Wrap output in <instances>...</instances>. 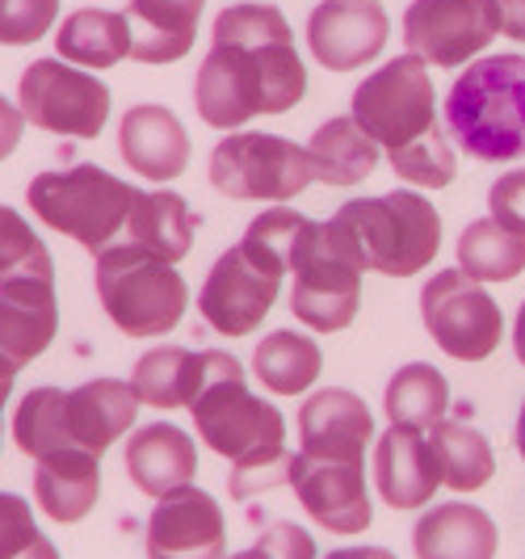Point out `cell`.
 I'll list each match as a JSON object with an SVG mask.
<instances>
[{
    "mask_svg": "<svg viewBox=\"0 0 525 559\" xmlns=\"http://www.w3.org/2000/svg\"><path fill=\"white\" fill-rule=\"evenodd\" d=\"M303 93L307 68L282 9L261 0L227 4L215 17L211 51L194 81L202 122L215 131H240L256 114L295 110Z\"/></svg>",
    "mask_w": 525,
    "mask_h": 559,
    "instance_id": "1",
    "label": "cell"
},
{
    "mask_svg": "<svg viewBox=\"0 0 525 559\" xmlns=\"http://www.w3.org/2000/svg\"><path fill=\"white\" fill-rule=\"evenodd\" d=\"M324 236L361 274L413 278L442 249V215L416 190H391L345 202L332 219H324Z\"/></svg>",
    "mask_w": 525,
    "mask_h": 559,
    "instance_id": "2",
    "label": "cell"
},
{
    "mask_svg": "<svg viewBox=\"0 0 525 559\" xmlns=\"http://www.w3.org/2000/svg\"><path fill=\"white\" fill-rule=\"evenodd\" d=\"M442 114L450 140L475 160L504 165L525 156V56L470 59Z\"/></svg>",
    "mask_w": 525,
    "mask_h": 559,
    "instance_id": "3",
    "label": "cell"
},
{
    "mask_svg": "<svg viewBox=\"0 0 525 559\" xmlns=\"http://www.w3.org/2000/svg\"><path fill=\"white\" fill-rule=\"evenodd\" d=\"M139 190L131 181H118L102 165L47 168L29 181V211L59 236L76 240L81 249H110L114 236L131 224Z\"/></svg>",
    "mask_w": 525,
    "mask_h": 559,
    "instance_id": "4",
    "label": "cell"
},
{
    "mask_svg": "<svg viewBox=\"0 0 525 559\" xmlns=\"http://www.w3.org/2000/svg\"><path fill=\"white\" fill-rule=\"evenodd\" d=\"M93 282H97V299L114 320V329L139 341L172 333L190 304L186 278L177 274V265L143 252L131 240L97 252Z\"/></svg>",
    "mask_w": 525,
    "mask_h": 559,
    "instance_id": "5",
    "label": "cell"
},
{
    "mask_svg": "<svg viewBox=\"0 0 525 559\" xmlns=\"http://www.w3.org/2000/svg\"><path fill=\"white\" fill-rule=\"evenodd\" d=\"M315 181L311 156L299 143L270 131H231L211 152V186L236 202H277L286 206Z\"/></svg>",
    "mask_w": 525,
    "mask_h": 559,
    "instance_id": "6",
    "label": "cell"
},
{
    "mask_svg": "<svg viewBox=\"0 0 525 559\" xmlns=\"http://www.w3.org/2000/svg\"><path fill=\"white\" fill-rule=\"evenodd\" d=\"M349 106H354L349 118L383 152L408 147L425 131L438 127V97H433V81H429V63L408 51L387 59L366 81H358Z\"/></svg>",
    "mask_w": 525,
    "mask_h": 559,
    "instance_id": "7",
    "label": "cell"
},
{
    "mask_svg": "<svg viewBox=\"0 0 525 559\" xmlns=\"http://www.w3.org/2000/svg\"><path fill=\"white\" fill-rule=\"evenodd\" d=\"M17 110L38 131L97 140L110 118V88L93 72L72 68L63 59H34L17 81Z\"/></svg>",
    "mask_w": 525,
    "mask_h": 559,
    "instance_id": "8",
    "label": "cell"
},
{
    "mask_svg": "<svg viewBox=\"0 0 525 559\" xmlns=\"http://www.w3.org/2000/svg\"><path fill=\"white\" fill-rule=\"evenodd\" d=\"M420 316L425 329L438 341L445 358L454 362H484L492 358L504 336V316L484 282L467 278L458 265L442 270L420 290Z\"/></svg>",
    "mask_w": 525,
    "mask_h": 559,
    "instance_id": "9",
    "label": "cell"
},
{
    "mask_svg": "<svg viewBox=\"0 0 525 559\" xmlns=\"http://www.w3.org/2000/svg\"><path fill=\"white\" fill-rule=\"evenodd\" d=\"M198 438L206 442V450H215L219 459L236 463L240 454H249L256 447H277L286 442V420L270 400L249 392L240 362L227 366L223 374H215L198 400L190 404Z\"/></svg>",
    "mask_w": 525,
    "mask_h": 559,
    "instance_id": "10",
    "label": "cell"
},
{
    "mask_svg": "<svg viewBox=\"0 0 525 559\" xmlns=\"http://www.w3.org/2000/svg\"><path fill=\"white\" fill-rule=\"evenodd\" d=\"M497 34V0H413L404 9V47L429 68H463Z\"/></svg>",
    "mask_w": 525,
    "mask_h": 559,
    "instance_id": "11",
    "label": "cell"
},
{
    "mask_svg": "<svg viewBox=\"0 0 525 559\" xmlns=\"http://www.w3.org/2000/svg\"><path fill=\"white\" fill-rule=\"evenodd\" d=\"M290 311L311 333H341L354 324L361 308V270L332 249L324 224L311 227L290 265Z\"/></svg>",
    "mask_w": 525,
    "mask_h": 559,
    "instance_id": "12",
    "label": "cell"
},
{
    "mask_svg": "<svg viewBox=\"0 0 525 559\" xmlns=\"http://www.w3.org/2000/svg\"><path fill=\"white\" fill-rule=\"evenodd\" d=\"M282 278H286L282 270L261 261L240 240V245L223 249V257H215L211 274L198 290V311L219 336H249L277 304Z\"/></svg>",
    "mask_w": 525,
    "mask_h": 559,
    "instance_id": "13",
    "label": "cell"
},
{
    "mask_svg": "<svg viewBox=\"0 0 525 559\" xmlns=\"http://www.w3.org/2000/svg\"><path fill=\"white\" fill-rule=\"evenodd\" d=\"M286 484L295 488V497L307 509V518H315L329 534H361L370 526V518H374L361 463L320 459V454L295 450Z\"/></svg>",
    "mask_w": 525,
    "mask_h": 559,
    "instance_id": "14",
    "label": "cell"
},
{
    "mask_svg": "<svg viewBox=\"0 0 525 559\" xmlns=\"http://www.w3.org/2000/svg\"><path fill=\"white\" fill-rule=\"evenodd\" d=\"M387 29L379 0H320L307 17V47L329 72H358L387 47Z\"/></svg>",
    "mask_w": 525,
    "mask_h": 559,
    "instance_id": "15",
    "label": "cell"
},
{
    "mask_svg": "<svg viewBox=\"0 0 525 559\" xmlns=\"http://www.w3.org/2000/svg\"><path fill=\"white\" fill-rule=\"evenodd\" d=\"M227 522L211 492L186 484L156 501L147 518V556L152 559H223Z\"/></svg>",
    "mask_w": 525,
    "mask_h": 559,
    "instance_id": "16",
    "label": "cell"
},
{
    "mask_svg": "<svg viewBox=\"0 0 525 559\" xmlns=\"http://www.w3.org/2000/svg\"><path fill=\"white\" fill-rule=\"evenodd\" d=\"M59 333L56 278L0 282V379H17Z\"/></svg>",
    "mask_w": 525,
    "mask_h": 559,
    "instance_id": "17",
    "label": "cell"
},
{
    "mask_svg": "<svg viewBox=\"0 0 525 559\" xmlns=\"http://www.w3.org/2000/svg\"><path fill=\"white\" fill-rule=\"evenodd\" d=\"M227 366H236L231 354L223 349H186V345H160V349H147L131 370V388H135L139 404L147 408H190L198 400V392L223 374Z\"/></svg>",
    "mask_w": 525,
    "mask_h": 559,
    "instance_id": "18",
    "label": "cell"
},
{
    "mask_svg": "<svg viewBox=\"0 0 525 559\" xmlns=\"http://www.w3.org/2000/svg\"><path fill=\"white\" fill-rule=\"evenodd\" d=\"M118 152H122L127 168L143 181H177L190 165V135L168 106L143 102L122 114Z\"/></svg>",
    "mask_w": 525,
    "mask_h": 559,
    "instance_id": "19",
    "label": "cell"
},
{
    "mask_svg": "<svg viewBox=\"0 0 525 559\" xmlns=\"http://www.w3.org/2000/svg\"><path fill=\"white\" fill-rule=\"evenodd\" d=\"M374 488L391 509H425L433 501V492L442 488L429 433L413 425H387L379 447H374Z\"/></svg>",
    "mask_w": 525,
    "mask_h": 559,
    "instance_id": "20",
    "label": "cell"
},
{
    "mask_svg": "<svg viewBox=\"0 0 525 559\" xmlns=\"http://www.w3.org/2000/svg\"><path fill=\"white\" fill-rule=\"evenodd\" d=\"M370 438H374L370 404L345 388H320L315 395H307L299 408V450L303 454L361 463Z\"/></svg>",
    "mask_w": 525,
    "mask_h": 559,
    "instance_id": "21",
    "label": "cell"
},
{
    "mask_svg": "<svg viewBox=\"0 0 525 559\" xmlns=\"http://www.w3.org/2000/svg\"><path fill=\"white\" fill-rule=\"evenodd\" d=\"M127 476L143 497L160 501L168 492L194 484L198 476V447L186 429L172 420H152L131 433L127 442Z\"/></svg>",
    "mask_w": 525,
    "mask_h": 559,
    "instance_id": "22",
    "label": "cell"
},
{
    "mask_svg": "<svg viewBox=\"0 0 525 559\" xmlns=\"http://www.w3.org/2000/svg\"><path fill=\"white\" fill-rule=\"evenodd\" d=\"M139 395L131 379H88L81 388H72L63 400V420H68V438L81 450L106 454V450L135 425Z\"/></svg>",
    "mask_w": 525,
    "mask_h": 559,
    "instance_id": "23",
    "label": "cell"
},
{
    "mask_svg": "<svg viewBox=\"0 0 525 559\" xmlns=\"http://www.w3.org/2000/svg\"><path fill=\"white\" fill-rule=\"evenodd\" d=\"M97 497H102V454L76 447L34 463V501L59 526L88 518Z\"/></svg>",
    "mask_w": 525,
    "mask_h": 559,
    "instance_id": "24",
    "label": "cell"
},
{
    "mask_svg": "<svg viewBox=\"0 0 525 559\" xmlns=\"http://www.w3.org/2000/svg\"><path fill=\"white\" fill-rule=\"evenodd\" d=\"M497 522L479 504H433L425 518H416V559H497Z\"/></svg>",
    "mask_w": 525,
    "mask_h": 559,
    "instance_id": "25",
    "label": "cell"
},
{
    "mask_svg": "<svg viewBox=\"0 0 525 559\" xmlns=\"http://www.w3.org/2000/svg\"><path fill=\"white\" fill-rule=\"evenodd\" d=\"M202 9H206V0H131L127 4V17L135 29L131 59L147 63V68L186 59L198 38Z\"/></svg>",
    "mask_w": 525,
    "mask_h": 559,
    "instance_id": "26",
    "label": "cell"
},
{
    "mask_svg": "<svg viewBox=\"0 0 525 559\" xmlns=\"http://www.w3.org/2000/svg\"><path fill=\"white\" fill-rule=\"evenodd\" d=\"M135 29L127 13L114 9H76L56 29V56L84 72H110L122 59H131Z\"/></svg>",
    "mask_w": 525,
    "mask_h": 559,
    "instance_id": "27",
    "label": "cell"
},
{
    "mask_svg": "<svg viewBox=\"0 0 525 559\" xmlns=\"http://www.w3.org/2000/svg\"><path fill=\"white\" fill-rule=\"evenodd\" d=\"M127 236L143 252H152V257H160L168 265H177L181 257H190V249H194L190 202L181 194H172V190H139Z\"/></svg>",
    "mask_w": 525,
    "mask_h": 559,
    "instance_id": "28",
    "label": "cell"
},
{
    "mask_svg": "<svg viewBox=\"0 0 525 559\" xmlns=\"http://www.w3.org/2000/svg\"><path fill=\"white\" fill-rule=\"evenodd\" d=\"M307 156H311L315 181H324V186H358L374 173L383 147L345 114V118H329L324 127H315V135L307 143Z\"/></svg>",
    "mask_w": 525,
    "mask_h": 559,
    "instance_id": "29",
    "label": "cell"
},
{
    "mask_svg": "<svg viewBox=\"0 0 525 559\" xmlns=\"http://www.w3.org/2000/svg\"><path fill=\"white\" fill-rule=\"evenodd\" d=\"M429 450H433L442 484L454 488V492H479L484 484H492V476H497V454H492L488 438L475 425L438 420L429 429Z\"/></svg>",
    "mask_w": 525,
    "mask_h": 559,
    "instance_id": "30",
    "label": "cell"
},
{
    "mask_svg": "<svg viewBox=\"0 0 525 559\" xmlns=\"http://www.w3.org/2000/svg\"><path fill=\"white\" fill-rule=\"evenodd\" d=\"M252 370H256V383H265L274 395H303L320 370H324V354L320 345L303 333H270L256 341L252 349Z\"/></svg>",
    "mask_w": 525,
    "mask_h": 559,
    "instance_id": "31",
    "label": "cell"
},
{
    "mask_svg": "<svg viewBox=\"0 0 525 559\" xmlns=\"http://www.w3.org/2000/svg\"><path fill=\"white\" fill-rule=\"evenodd\" d=\"M383 408H387L391 425H413V429H433L445 420L450 408V383L438 366L408 362L391 374L387 392H383Z\"/></svg>",
    "mask_w": 525,
    "mask_h": 559,
    "instance_id": "32",
    "label": "cell"
},
{
    "mask_svg": "<svg viewBox=\"0 0 525 559\" xmlns=\"http://www.w3.org/2000/svg\"><path fill=\"white\" fill-rule=\"evenodd\" d=\"M458 270L475 282H513L525 270V236L500 227L492 215L475 219L458 236Z\"/></svg>",
    "mask_w": 525,
    "mask_h": 559,
    "instance_id": "33",
    "label": "cell"
},
{
    "mask_svg": "<svg viewBox=\"0 0 525 559\" xmlns=\"http://www.w3.org/2000/svg\"><path fill=\"white\" fill-rule=\"evenodd\" d=\"M63 400H68L63 388H34L13 408V442L17 450H26L34 463L47 454H59V450H76V442L68 438Z\"/></svg>",
    "mask_w": 525,
    "mask_h": 559,
    "instance_id": "34",
    "label": "cell"
},
{
    "mask_svg": "<svg viewBox=\"0 0 525 559\" xmlns=\"http://www.w3.org/2000/svg\"><path fill=\"white\" fill-rule=\"evenodd\" d=\"M311 227H315V219L299 215L295 206H270L265 215H256L249 224L244 245H249L261 261H270L274 270L290 274V265H295V257L303 249V240L311 236Z\"/></svg>",
    "mask_w": 525,
    "mask_h": 559,
    "instance_id": "35",
    "label": "cell"
},
{
    "mask_svg": "<svg viewBox=\"0 0 525 559\" xmlns=\"http://www.w3.org/2000/svg\"><path fill=\"white\" fill-rule=\"evenodd\" d=\"M391 168L399 181L408 186H420V190H445L454 181V147H450V135L442 127L425 131L420 140H413L408 147H395L387 152Z\"/></svg>",
    "mask_w": 525,
    "mask_h": 559,
    "instance_id": "36",
    "label": "cell"
},
{
    "mask_svg": "<svg viewBox=\"0 0 525 559\" xmlns=\"http://www.w3.org/2000/svg\"><path fill=\"white\" fill-rule=\"evenodd\" d=\"M9 278H56V270L34 227L13 206H0V282Z\"/></svg>",
    "mask_w": 525,
    "mask_h": 559,
    "instance_id": "37",
    "label": "cell"
},
{
    "mask_svg": "<svg viewBox=\"0 0 525 559\" xmlns=\"http://www.w3.org/2000/svg\"><path fill=\"white\" fill-rule=\"evenodd\" d=\"M290 450L286 442H277V447H256L249 454H240L236 463H231V497L244 504L252 497H261V492H274L282 488L286 479H290Z\"/></svg>",
    "mask_w": 525,
    "mask_h": 559,
    "instance_id": "38",
    "label": "cell"
},
{
    "mask_svg": "<svg viewBox=\"0 0 525 559\" xmlns=\"http://www.w3.org/2000/svg\"><path fill=\"white\" fill-rule=\"evenodd\" d=\"M59 0H0V47H29L56 26Z\"/></svg>",
    "mask_w": 525,
    "mask_h": 559,
    "instance_id": "39",
    "label": "cell"
},
{
    "mask_svg": "<svg viewBox=\"0 0 525 559\" xmlns=\"http://www.w3.org/2000/svg\"><path fill=\"white\" fill-rule=\"evenodd\" d=\"M223 559H315V538L295 522H274V526L256 534L249 551H236V556Z\"/></svg>",
    "mask_w": 525,
    "mask_h": 559,
    "instance_id": "40",
    "label": "cell"
},
{
    "mask_svg": "<svg viewBox=\"0 0 525 559\" xmlns=\"http://www.w3.org/2000/svg\"><path fill=\"white\" fill-rule=\"evenodd\" d=\"M38 522L17 492H0V559H17L38 538Z\"/></svg>",
    "mask_w": 525,
    "mask_h": 559,
    "instance_id": "41",
    "label": "cell"
},
{
    "mask_svg": "<svg viewBox=\"0 0 525 559\" xmlns=\"http://www.w3.org/2000/svg\"><path fill=\"white\" fill-rule=\"evenodd\" d=\"M488 215L500 227L525 236V168H513L500 181H492V190H488Z\"/></svg>",
    "mask_w": 525,
    "mask_h": 559,
    "instance_id": "42",
    "label": "cell"
},
{
    "mask_svg": "<svg viewBox=\"0 0 525 559\" xmlns=\"http://www.w3.org/2000/svg\"><path fill=\"white\" fill-rule=\"evenodd\" d=\"M22 131H26V114L17 110V102L0 97V160H9L22 143Z\"/></svg>",
    "mask_w": 525,
    "mask_h": 559,
    "instance_id": "43",
    "label": "cell"
},
{
    "mask_svg": "<svg viewBox=\"0 0 525 559\" xmlns=\"http://www.w3.org/2000/svg\"><path fill=\"white\" fill-rule=\"evenodd\" d=\"M500 4V34L525 43V0H497Z\"/></svg>",
    "mask_w": 525,
    "mask_h": 559,
    "instance_id": "44",
    "label": "cell"
},
{
    "mask_svg": "<svg viewBox=\"0 0 525 559\" xmlns=\"http://www.w3.org/2000/svg\"><path fill=\"white\" fill-rule=\"evenodd\" d=\"M324 559H395L387 547H341V551H329Z\"/></svg>",
    "mask_w": 525,
    "mask_h": 559,
    "instance_id": "45",
    "label": "cell"
},
{
    "mask_svg": "<svg viewBox=\"0 0 525 559\" xmlns=\"http://www.w3.org/2000/svg\"><path fill=\"white\" fill-rule=\"evenodd\" d=\"M17 559H59V551H56V543H51L47 534H38V538H34V543H29Z\"/></svg>",
    "mask_w": 525,
    "mask_h": 559,
    "instance_id": "46",
    "label": "cell"
},
{
    "mask_svg": "<svg viewBox=\"0 0 525 559\" xmlns=\"http://www.w3.org/2000/svg\"><path fill=\"white\" fill-rule=\"evenodd\" d=\"M513 354H517V362L525 366V299H522V308H517V316H513Z\"/></svg>",
    "mask_w": 525,
    "mask_h": 559,
    "instance_id": "47",
    "label": "cell"
},
{
    "mask_svg": "<svg viewBox=\"0 0 525 559\" xmlns=\"http://www.w3.org/2000/svg\"><path fill=\"white\" fill-rule=\"evenodd\" d=\"M513 442H517V454L525 463V400H522V413H517V425H513Z\"/></svg>",
    "mask_w": 525,
    "mask_h": 559,
    "instance_id": "48",
    "label": "cell"
}]
</instances>
